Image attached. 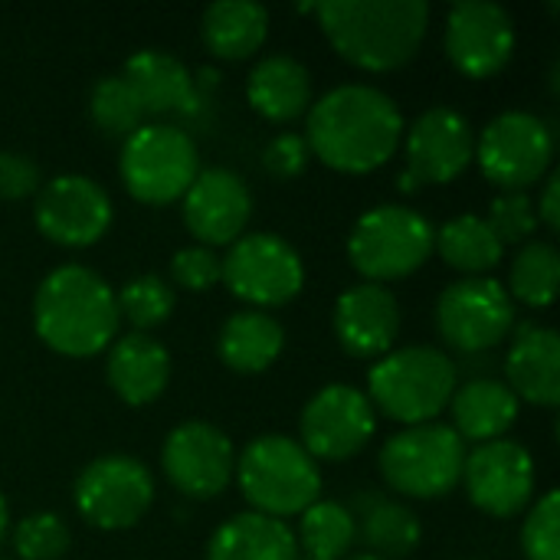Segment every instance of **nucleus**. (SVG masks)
Wrapping results in <instances>:
<instances>
[{
    "mask_svg": "<svg viewBox=\"0 0 560 560\" xmlns=\"http://www.w3.org/2000/svg\"><path fill=\"white\" fill-rule=\"evenodd\" d=\"M404 141V115L374 85H338L308 108V151L341 174H368L387 164Z\"/></svg>",
    "mask_w": 560,
    "mask_h": 560,
    "instance_id": "nucleus-1",
    "label": "nucleus"
},
{
    "mask_svg": "<svg viewBox=\"0 0 560 560\" xmlns=\"http://www.w3.org/2000/svg\"><path fill=\"white\" fill-rule=\"evenodd\" d=\"M315 13L341 59L368 72L407 66L430 23V7L423 0H338L315 3Z\"/></svg>",
    "mask_w": 560,
    "mask_h": 560,
    "instance_id": "nucleus-2",
    "label": "nucleus"
},
{
    "mask_svg": "<svg viewBox=\"0 0 560 560\" xmlns=\"http://www.w3.org/2000/svg\"><path fill=\"white\" fill-rule=\"evenodd\" d=\"M33 325L56 354L92 358L115 341V292L85 266H59L36 289Z\"/></svg>",
    "mask_w": 560,
    "mask_h": 560,
    "instance_id": "nucleus-3",
    "label": "nucleus"
},
{
    "mask_svg": "<svg viewBox=\"0 0 560 560\" xmlns=\"http://www.w3.org/2000/svg\"><path fill=\"white\" fill-rule=\"evenodd\" d=\"M456 394V364L436 348L387 351L368 374V400L384 417L420 427L433 423Z\"/></svg>",
    "mask_w": 560,
    "mask_h": 560,
    "instance_id": "nucleus-4",
    "label": "nucleus"
},
{
    "mask_svg": "<svg viewBox=\"0 0 560 560\" xmlns=\"http://www.w3.org/2000/svg\"><path fill=\"white\" fill-rule=\"evenodd\" d=\"M243 495L259 515L289 518L302 515L322 499V472L302 443L289 436H259L236 459Z\"/></svg>",
    "mask_w": 560,
    "mask_h": 560,
    "instance_id": "nucleus-5",
    "label": "nucleus"
},
{
    "mask_svg": "<svg viewBox=\"0 0 560 560\" xmlns=\"http://www.w3.org/2000/svg\"><path fill=\"white\" fill-rule=\"evenodd\" d=\"M433 240L436 230L423 213L410 207L384 203L368 210L354 223L348 240V256L364 279L384 285L417 272L430 259Z\"/></svg>",
    "mask_w": 560,
    "mask_h": 560,
    "instance_id": "nucleus-6",
    "label": "nucleus"
},
{
    "mask_svg": "<svg viewBox=\"0 0 560 560\" xmlns=\"http://www.w3.org/2000/svg\"><path fill=\"white\" fill-rule=\"evenodd\" d=\"M466 443L446 423L407 427L381 450L384 482L407 499H443L463 482Z\"/></svg>",
    "mask_w": 560,
    "mask_h": 560,
    "instance_id": "nucleus-7",
    "label": "nucleus"
},
{
    "mask_svg": "<svg viewBox=\"0 0 560 560\" xmlns=\"http://www.w3.org/2000/svg\"><path fill=\"white\" fill-rule=\"evenodd\" d=\"M197 144L174 125H141L125 138L121 180L141 203H171L187 194L197 177Z\"/></svg>",
    "mask_w": 560,
    "mask_h": 560,
    "instance_id": "nucleus-8",
    "label": "nucleus"
},
{
    "mask_svg": "<svg viewBox=\"0 0 560 560\" xmlns=\"http://www.w3.org/2000/svg\"><path fill=\"white\" fill-rule=\"evenodd\" d=\"M220 279L236 299L262 312V308L289 305L302 292L305 266H302L299 249L285 243L282 236L249 233L230 246Z\"/></svg>",
    "mask_w": 560,
    "mask_h": 560,
    "instance_id": "nucleus-9",
    "label": "nucleus"
},
{
    "mask_svg": "<svg viewBox=\"0 0 560 560\" xmlns=\"http://www.w3.org/2000/svg\"><path fill=\"white\" fill-rule=\"evenodd\" d=\"M555 158L551 128L532 112H505L492 118L476 141V161L489 184L502 194L525 190L541 180Z\"/></svg>",
    "mask_w": 560,
    "mask_h": 560,
    "instance_id": "nucleus-10",
    "label": "nucleus"
},
{
    "mask_svg": "<svg viewBox=\"0 0 560 560\" xmlns=\"http://www.w3.org/2000/svg\"><path fill=\"white\" fill-rule=\"evenodd\" d=\"M436 325L450 348L479 354L509 338L515 325V305L502 282L479 276L443 289L436 302Z\"/></svg>",
    "mask_w": 560,
    "mask_h": 560,
    "instance_id": "nucleus-11",
    "label": "nucleus"
},
{
    "mask_svg": "<svg viewBox=\"0 0 560 560\" xmlns=\"http://www.w3.org/2000/svg\"><path fill=\"white\" fill-rule=\"evenodd\" d=\"M151 502L154 479L131 456H102L89 463L75 479V509L89 525L102 532L138 525Z\"/></svg>",
    "mask_w": 560,
    "mask_h": 560,
    "instance_id": "nucleus-12",
    "label": "nucleus"
},
{
    "mask_svg": "<svg viewBox=\"0 0 560 560\" xmlns=\"http://www.w3.org/2000/svg\"><path fill=\"white\" fill-rule=\"evenodd\" d=\"M476 158V135L466 115L436 105L407 131V171L397 177L400 194H417L423 184L456 180Z\"/></svg>",
    "mask_w": 560,
    "mask_h": 560,
    "instance_id": "nucleus-13",
    "label": "nucleus"
},
{
    "mask_svg": "<svg viewBox=\"0 0 560 560\" xmlns=\"http://www.w3.org/2000/svg\"><path fill=\"white\" fill-rule=\"evenodd\" d=\"M377 430V413L358 387L328 384L302 410V450L312 459L345 463L358 456Z\"/></svg>",
    "mask_w": 560,
    "mask_h": 560,
    "instance_id": "nucleus-14",
    "label": "nucleus"
},
{
    "mask_svg": "<svg viewBox=\"0 0 560 560\" xmlns=\"http://www.w3.org/2000/svg\"><path fill=\"white\" fill-rule=\"evenodd\" d=\"M161 466L180 495L203 502L230 486L236 469V453L220 427L207 420H187L167 433L161 450Z\"/></svg>",
    "mask_w": 560,
    "mask_h": 560,
    "instance_id": "nucleus-15",
    "label": "nucleus"
},
{
    "mask_svg": "<svg viewBox=\"0 0 560 560\" xmlns=\"http://www.w3.org/2000/svg\"><path fill=\"white\" fill-rule=\"evenodd\" d=\"M463 482L476 509L492 518H512L535 495V459L515 440L479 443L466 453Z\"/></svg>",
    "mask_w": 560,
    "mask_h": 560,
    "instance_id": "nucleus-16",
    "label": "nucleus"
},
{
    "mask_svg": "<svg viewBox=\"0 0 560 560\" xmlns=\"http://www.w3.org/2000/svg\"><path fill=\"white\" fill-rule=\"evenodd\" d=\"M515 52V20L492 0H463L446 16V56L469 79H489Z\"/></svg>",
    "mask_w": 560,
    "mask_h": 560,
    "instance_id": "nucleus-17",
    "label": "nucleus"
},
{
    "mask_svg": "<svg viewBox=\"0 0 560 560\" xmlns=\"http://www.w3.org/2000/svg\"><path fill=\"white\" fill-rule=\"evenodd\" d=\"M33 220L39 233L59 246H92L112 223L108 194L82 174H62L39 187Z\"/></svg>",
    "mask_w": 560,
    "mask_h": 560,
    "instance_id": "nucleus-18",
    "label": "nucleus"
},
{
    "mask_svg": "<svg viewBox=\"0 0 560 560\" xmlns=\"http://www.w3.org/2000/svg\"><path fill=\"white\" fill-rule=\"evenodd\" d=\"M249 213H253V194L226 167L197 171L194 184L184 194V223L210 249L233 246L243 236Z\"/></svg>",
    "mask_w": 560,
    "mask_h": 560,
    "instance_id": "nucleus-19",
    "label": "nucleus"
},
{
    "mask_svg": "<svg viewBox=\"0 0 560 560\" xmlns=\"http://www.w3.org/2000/svg\"><path fill=\"white\" fill-rule=\"evenodd\" d=\"M335 335L354 358H384L400 335V305L390 289L361 282L335 305Z\"/></svg>",
    "mask_w": 560,
    "mask_h": 560,
    "instance_id": "nucleus-20",
    "label": "nucleus"
},
{
    "mask_svg": "<svg viewBox=\"0 0 560 560\" xmlns=\"http://www.w3.org/2000/svg\"><path fill=\"white\" fill-rule=\"evenodd\" d=\"M509 390L538 407L560 404V338L551 328L525 325L505 358Z\"/></svg>",
    "mask_w": 560,
    "mask_h": 560,
    "instance_id": "nucleus-21",
    "label": "nucleus"
},
{
    "mask_svg": "<svg viewBox=\"0 0 560 560\" xmlns=\"http://www.w3.org/2000/svg\"><path fill=\"white\" fill-rule=\"evenodd\" d=\"M167 381H171V358L161 341L135 331L112 345L108 384L125 404L131 407L154 404L164 394Z\"/></svg>",
    "mask_w": 560,
    "mask_h": 560,
    "instance_id": "nucleus-22",
    "label": "nucleus"
},
{
    "mask_svg": "<svg viewBox=\"0 0 560 560\" xmlns=\"http://www.w3.org/2000/svg\"><path fill=\"white\" fill-rule=\"evenodd\" d=\"M249 105L269 121H295L312 108V79L308 69L292 56H266L253 66L246 82Z\"/></svg>",
    "mask_w": 560,
    "mask_h": 560,
    "instance_id": "nucleus-23",
    "label": "nucleus"
},
{
    "mask_svg": "<svg viewBox=\"0 0 560 560\" xmlns=\"http://www.w3.org/2000/svg\"><path fill=\"white\" fill-rule=\"evenodd\" d=\"M121 79L135 92L144 115H167L180 112L194 98V75L187 66L164 52V49H138L128 62Z\"/></svg>",
    "mask_w": 560,
    "mask_h": 560,
    "instance_id": "nucleus-24",
    "label": "nucleus"
},
{
    "mask_svg": "<svg viewBox=\"0 0 560 560\" xmlns=\"http://www.w3.org/2000/svg\"><path fill=\"white\" fill-rule=\"evenodd\" d=\"M450 410H453V430L463 443L466 440L492 443V440H502V433L515 427L518 397L502 381L479 377L453 394Z\"/></svg>",
    "mask_w": 560,
    "mask_h": 560,
    "instance_id": "nucleus-25",
    "label": "nucleus"
},
{
    "mask_svg": "<svg viewBox=\"0 0 560 560\" xmlns=\"http://www.w3.org/2000/svg\"><path fill=\"white\" fill-rule=\"evenodd\" d=\"M295 535L285 522L243 512L223 522L207 548V560H295Z\"/></svg>",
    "mask_w": 560,
    "mask_h": 560,
    "instance_id": "nucleus-26",
    "label": "nucleus"
},
{
    "mask_svg": "<svg viewBox=\"0 0 560 560\" xmlns=\"http://www.w3.org/2000/svg\"><path fill=\"white\" fill-rule=\"evenodd\" d=\"M354 509V535H361L371 558L404 560L420 548V518L404 502L384 495H361Z\"/></svg>",
    "mask_w": 560,
    "mask_h": 560,
    "instance_id": "nucleus-27",
    "label": "nucleus"
},
{
    "mask_svg": "<svg viewBox=\"0 0 560 560\" xmlns=\"http://www.w3.org/2000/svg\"><path fill=\"white\" fill-rule=\"evenodd\" d=\"M282 345H285L282 325L269 312H259V308L230 315L217 338L220 361L236 374L266 371L282 354Z\"/></svg>",
    "mask_w": 560,
    "mask_h": 560,
    "instance_id": "nucleus-28",
    "label": "nucleus"
},
{
    "mask_svg": "<svg viewBox=\"0 0 560 560\" xmlns=\"http://www.w3.org/2000/svg\"><path fill=\"white\" fill-rule=\"evenodd\" d=\"M203 43L220 59H246L253 56L269 33V13L249 0H220L203 10L200 23Z\"/></svg>",
    "mask_w": 560,
    "mask_h": 560,
    "instance_id": "nucleus-29",
    "label": "nucleus"
},
{
    "mask_svg": "<svg viewBox=\"0 0 560 560\" xmlns=\"http://www.w3.org/2000/svg\"><path fill=\"white\" fill-rule=\"evenodd\" d=\"M433 249H440L443 262L466 272L469 279H479L486 272H492L502 262L505 246L495 240V233L489 230V223L476 213H463L456 220H450L436 240Z\"/></svg>",
    "mask_w": 560,
    "mask_h": 560,
    "instance_id": "nucleus-30",
    "label": "nucleus"
},
{
    "mask_svg": "<svg viewBox=\"0 0 560 560\" xmlns=\"http://www.w3.org/2000/svg\"><path fill=\"white\" fill-rule=\"evenodd\" d=\"M354 538V512L338 502L318 499L312 509L302 512L295 560H348Z\"/></svg>",
    "mask_w": 560,
    "mask_h": 560,
    "instance_id": "nucleus-31",
    "label": "nucleus"
},
{
    "mask_svg": "<svg viewBox=\"0 0 560 560\" xmlns=\"http://www.w3.org/2000/svg\"><path fill=\"white\" fill-rule=\"evenodd\" d=\"M560 279V256L551 243L532 240L522 246V253L512 262L509 289L515 299H522L532 308H545L555 302Z\"/></svg>",
    "mask_w": 560,
    "mask_h": 560,
    "instance_id": "nucleus-32",
    "label": "nucleus"
},
{
    "mask_svg": "<svg viewBox=\"0 0 560 560\" xmlns=\"http://www.w3.org/2000/svg\"><path fill=\"white\" fill-rule=\"evenodd\" d=\"M89 115L98 125V131H105L112 138H128L131 131L141 128V118H144L135 92L128 89V82L121 75H105L92 85Z\"/></svg>",
    "mask_w": 560,
    "mask_h": 560,
    "instance_id": "nucleus-33",
    "label": "nucleus"
},
{
    "mask_svg": "<svg viewBox=\"0 0 560 560\" xmlns=\"http://www.w3.org/2000/svg\"><path fill=\"white\" fill-rule=\"evenodd\" d=\"M115 305H118V318H128L144 335L148 328L171 318L174 292L161 276H135L131 282L121 285V292L115 295Z\"/></svg>",
    "mask_w": 560,
    "mask_h": 560,
    "instance_id": "nucleus-34",
    "label": "nucleus"
},
{
    "mask_svg": "<svg viewBox=\"0 0 560 560\" xmlns=\"http://www.w3.org/2000/svg\"><path fill=\"white\" fill-rule=\"evenodd\" d=\"M13 548L23 560H59L69 551V528L52 512L26 515L13 528Z\"/></svg>",
    "mask_w": 560,
    "mask_h": 560,
    "instance_id": "nucleus-35",
    "label": "nucleus"
},
{
    "mask_svg": "<svg viewBox=\"0 0 560 560\" xmlns=\"http://www.w3.org/2000/svg\"><path fill=\"white\" fill-rule=\"evenodd\" d=\"M486 223L502 246H512V243H525L538 230V213L525 190H509L492 200Z\"/></svg>",
    "mask_w": 560,
    "mask_h": 560,
    "instance_id": "nucleus-36",
    "label": "nucleus"
},
{
    "mask_svg": "<svg viewBox=\"0 0 560 560\" xmlns=\"http://www.w3.org/2000/svg\"><path fill=\"white\" fill-rule=\"evenodd\" d=\"M522 551L528 560H560V495L555 489L535 502L522 528Z\"/></svg>",
    "mask_w": 560,
    "mask_h": 560,
    "instance_id": "nucleus-37",
    "label": "nucleus"
},
{
    "mask_svg": "<svg viewBox=\"0 0 560 560\" xmlns=\"http://www.w3.org/2000/svg\"><path fill=\"white\" fill-rule=\"evenodd\" d=\"M220 272H223V259L210 246H184L171 259V279L190 292L213 289L220 282Z\"/></svg>",
    "mask_w": 560,
    "mask_h": 560,
    "instance_id": "nucleus-38",
    "label": "nucleus"
},
{
    "mask_svg": "<svg viewBox=\"0 0 560 560\" xmlns=\"http://www.w3.org/2000/svg\"><path fill=\"white\" fill-rule=\"evenodd\" d=\"M39 167L23 151H0V197L3 200H23L30 194H39Z\"/></svg>",
    "mask_w": 560,
    "mask_h": 560,
    "instance_id": "nucleus-39",
    "label": "nucleus"
},
{
    "mask_svg": "<svg viewBox=\"0 0 560 560\" xmlns=\"http://www.w3.org/2000/svg\"><path fill=\"white\" fill-rule=\"evenodd\" d=\"M308 158H312V151H308L302 135H279V138L269 141V148L262 154V164H266V171L272 177L292 180L308 167Z\"/></svg>",
    "mask_w": 560,
    "mask_h": 560,
    "instance_id": "nucleus-40",
    "label": "nucleus"
},
{
    "mask_svg": "<svg viewBox=\"0 0 560 560\" xmlns=\"http://www.w3.org/2000/svg\"><path fill=\"white\" fill-rule=\"evenodd\" d=\"M558 194H560V174H551L548 177V184H545V190H541V200H538V220L548 226V230H558L560 226V203H558Z\"/></svg>",
    "mask_w": 560,
    "mask_h": 560,
    "instance_id": "nucleus-41",
    "label": "nucleus"
},
{
    "mask_svg": "<svg viewBox=\"0 0 560 560\" xmlns=\"http://www.w3.org/2000/svg\"><path fill=\"white\" fill-rule=\"evenodd\" d=\"M3 535H7V502L0 495V541H3Z\"/></svg>",
    "mask_w": 560,
    "mask_h": 560,
    "instance_id": "nucleus-42",
    "label": "nucleus"
},
{
    "mask_svg": "<svg viewBox=\"0 0 560 560\" xmlns=\"http://www.w3.org/2000/svg\"><path fill=\"white\" fill-rule=\"evenodd\" d=\"M348 560H381V558H371V555H358V558H348Z\"/></svg>",
    "mask_w": 560,
    "mask_h": 560,
    "instance_id": "nucleus-43",
    "label": "nucleus"
}]
</instances>
